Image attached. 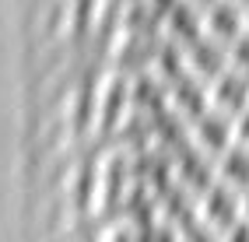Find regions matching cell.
Here are the masks:
<instances>
[{
  "mask_svg": "<svg viewBox=\"0 0 249 242\" xmlns=\"http://www.w3.org/2000/svg\"><path fill=\"white\" fill-rule=\"evenodd\" d=\"M239 197H242V218H249V186L239 193Z\"/></svg>",
  "mask_w": 249,
  "mask_h": 242,
  "instance_id": "11",
  "label": "cell"
},
{
  "mask_svg": "<svg viewBox=\"0 0 249 242\" xmlns=\"http://www.w3.org/2000/svg\"><path fill=\"white\" fill-rule=\"evenodd\" d=\"M228 67L249 77V32H242V35L228 46Z\"/></svg>",
  "mask_w": 249,
  "mask_h": 242,
  "instance_id": "8",
  "label": "cell"
},
{
  "mask_svg": "<svg viewBox=\"0 0 249 242\" xmlns=\"http://www.w3.org/2000/svg\"><path fill=\"white\" fill-rule=\"evenodd\" d=\"M190 144H193L196 151H204L207 158L218 161L231 144H235V120L211 105L200 120L190 123Z\"/></svg>",
  "mask_w": 249,
  "mask_h": 242,
  "instance_id": "1",
  "label": "cell"
},
{
  "mask_svg": "<svg viewBox=\"0 0 249 242\" xmlns=\"http://www.w3.org/2000/svg\"><path fill=\"white\" fill-rule=\"evenodd\" d=\"M182 63H186V70L196 81L211 85L214 77H221L228 70V46L218 42V39H211L207 32H204L196 42H190L186 50H182Z\"/></svg>",
  "mask_w": 249,
  "mask_h": 242,
  "instance_id": "3",
  "label": "cell"
},
{
  "mask_svg": "<svg viewBox=\"0 0 249 242\" xmlns=\"http://www.w3.org/2000/svg\"><path fill=\"white\" fill-rule=\"evenodd\" d=\"M246 32H249V4H246Z\"/></svg>",
  "mask_w": 249,
  "mask_h": 242,
  "instance_id": "12",
  "label": "cell"
},
{
  "mask_svg": "<svg viewBox=\"0 0 249 242\" xmlns=\"http://www.w3.org/2000/svg\"><path fill=\"white\" fill-rule=\"evenodd\" d=\"M221 242H249V218H242V221L231 225V228L221 235Z\"/></svg>",
  "mask_w": 249,
  "mask_h": 242,
  "instance_id": "9",
  "label": "cell"
},
{
  "mask_svg": "<svg viewBox=\"0 0 249 242\" xmlns=\"http://www.w3.org/2000/svg\"><path fill=\"white\" fill-rule=\"evenodd\" d=\"M179 242H221V232L218 228H211L207 221L200 218H190L186 225H179Z\"/></svg>",
  "mask_w": 249,
  "mask_h": 242,
  "instance_id": "7",
  "label": "cell"
},
{
  "mask_svg": "<svg viewBox=\"0 0 249 242\" xmlns=\"http://www.w3.org/2000/svg\"><path fill=\"white\" fill-rule=\"evenodd\" d=\"M235 140H239V144H246V148H249V109H246V112H239V116H235Z\"/></svg>",
  "mask_w": 249,
  "mask_h": 242,
  "instance_id": "10",
  "label": "cell"
},
{
  "mask_svg": "<svg viewBox=\"0 0 249 242\" xmlns=\"http://www.w3.org/2000/svg\"><path fill=\"white\" fill-rule=\"evenodd\" d=\"M204 32L231 46L246 32V7H239L235 0H214L211 7H204Z\"/></svg>",
  "mask_w": 249,
  "mask_h": 242,
  "instance_id": "5",
  "label": "cell"
},
{
  "mask_svg": "<svg viewBox=\"0 0 249 242\" xmlns=\"http://www.w3.org/2000/svg\"><path fill=\"white\" fill-rule=\"evenodd\" d=\"M214 169H218V179L225 183V186H231V190H246L249 186V148L246 144H231V148L214 161Z\"/></svg>",
  "mask_w": 249,
  "mask_h": 242,
  "instance_id": "6",
  "label": "cell"
},
{
  "mask_svg": "<svg viewBox=\"0 0 249 242\" xmlns=\"http://www.w3.org/2000/svg\"><path fill=\"white\" fill-rule=\"evenodd\" d=\"M196 218L207 221L211 228H218L225 235L235 221H242V197H239V190L225 186L221 179L214 186H207L200 197H196Z\"/></svg>",
  "mask_w": 249,
  "mask_h": 242,
  "instance_id": "2",
  "label": "cell"
},
{
  "mask_svg": "<svg viewBox=\"0 0 249 242\" xmlns=\"http://www.w3.org/2000/svg\"><path fill=\"white\" fill-rule=\"evenodd\" d=\"M235 4H239V7H246V4H249V0H235Z\"/></svg>",
  "mask_w": 249,
  "mask_h": 242,
  "instance_id": "13",
  "label": "cell"
},
{
  "mask_svg": "<svg viewBox=\"0 0 249 242\" xmlns=\"http://www.w3.org/2000/svg\"><path fill=\"white\" fill-rule=\"evenodd\" d=\"M207 91H211V105L218 112H225V116H231V120L249 109V77L231 70V67L221 77H214L207 85Z\"/></svg>",
  "mask_w": 249,
  "mask_h": 242,
  "instance_id": "4",
  "label": "cell"
}]
</instances>
